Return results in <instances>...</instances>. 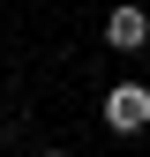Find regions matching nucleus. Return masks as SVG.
Segmentation results:
<instances>
[{
  "instance_id": "f257e3e1",
  "label": "nucleus",
  "mask_w": 150,
  "mask_h": 157,
  "mask_svg": "<svg viewBox=\"0 0 150 157\" xmlns=\"http://www.w3.org/2000/svg\"><path fill=\"white\" fill-rule=\"evenodd\" d=\"M105 127L112 135H143L150 127V82H112L105 90Z\"/></svg>"
},
{
  "instance_id": "f03ea898",
  "label": "nucleus",
  "mask_w": 150,
  "mask_h": 157,
  "mask_svg": "<svg viewBox=\"0 0 150 157\" xmlns=\"http://www.w3.org/2000/svg\"><path fill=\"white\" fill-rule=\"evenodd\" d=\"M105 45H112V52H143V45H150V15H143V8H112V15H105Z\"/></svg>"
},
{
  "instance_id": "7ed1b4c3",
  "label": "nucleus",
  "mask_w": 150,
  "mask_h": 157,
  "mask_svg": "<svg viewBox=\"0 0 150 157\" xmlns=\"http://www.w3.org/2000/svg\"><path fill=\"white\" fill-rule=\"evenodd\" d=\"M45 157H68V150H45Z\"/></svg>"
}]
</instances>
